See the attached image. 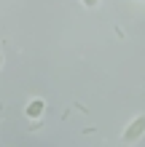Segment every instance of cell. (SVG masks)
<instances>
[{
    "label": "cell",
    "instance_id": "1",
    "mask_svg": "<svg viewBox=\"0 0 145 147\" xmlns=\"http://www.w3.org/2000/svg\"><path fill=\"white\" fill-rule=\"evenodd\" d=\"M142 128H145V118H137V120L132 123V128L124 134V139H126V142H132L134 136H140V134H142Z\"/></svg>",
    "mask_w": 145,
    "mask_h": 147
},
{
    "label": "cell",
    "instance_id": "2",
    "mask_svg": "<svg viewBox=\"0 0 145 147\" xmlns=\"http://www.w3.org/2000/svg\"><path fill=\"white\" fill-rule=\"evenodd\" d=\"M30 112H32V115H38V112H40V102H32V107H30Z\"/></svg>",
    "mask_w": 145,
    "mask_h": 147
},
{
    "label": "cell",
    "instance_id": "3",
    "mask_svg": "<svg viewBox=\"0 0 145 147\" xmlns=\"http://www.w3.org/2000/svg\"><path fill=\"white\" fill-rule=\"evenodd\" d=\"M83 3H86V5H94V3H97V0H83Z\"/></svg>",
    "mask_w": 145,
    "mask_h": 147
}]
</instances>
